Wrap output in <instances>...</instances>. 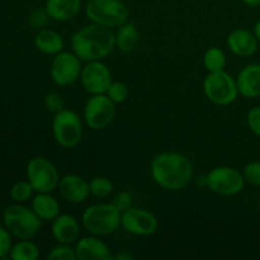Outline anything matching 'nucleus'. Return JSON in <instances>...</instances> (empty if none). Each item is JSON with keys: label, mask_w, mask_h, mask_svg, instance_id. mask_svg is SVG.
Here are the masks:
<instances>
[{"label": "nucleus", "mask_w": 260, "mask_h": 260, "mask_svg": "<svg viewBox=\"0 0 260 260\" xmlns=\"http://www.w3.org/2000/svg\"><path fill=\"white\" fill-rule=\"evenodd\" d=\"M83 0H46L48 17L57 22H68L80 13Z\"/></svg>", "instance_id": "19"}, {"label": "nucleus", "mask_w": 260, "mask_h": 260, "mask_svg": "<svg viewBox=\"0 0 260 260\" xmlns=\"http://www.w3.org/2000/svg\"><path fill=\"white\" fill-rule=\"evenodd\" d=\"M116 116V103L107 94L91 95L84 106V121L89 128L101 131L113 122Z\"/></svg>", "instance_id": "10"}, {"label": "nucleus", "mask_w": 260, "mask_h": 260, "mask_svg": "<svg viewBox=\"0 0 260 260\" xmlns=\"http://www.w3.org/2000/svg\"><path fill=\"white\" fill-rule=\"evenodd\" d=\"M244 179L246 183L254 187H260V161H250L245 165L243 170Z\"/></svg>", "instance_id": "29"}, {"label": "nucleus", "mask_w": 260, "mask_h": 260, "mask_svg": "<svg viewBox=\"0 0 260 260\" xmlns=\"http://www.w3.org/2000/svg\"><path fill=\"white\" fill-rule=\"evenodd\" d=\"M80 81L85 91H88L90 95H96L106 94L113 80L108 66L99 60L89 61L85 66H83Z\"/></svg>", "instance_id": "12"}, {"label": "nucleus", "mask_w": 260, "mask_h": 260, "mask_svg": "<svg viewBox=\"0 0 260 260\" xmlns=\"http://www.w3.org/2000/svg\"><path fill=\"white\" fill-rule=\"evenodd\" d=\"M70 45L81 61L103 60L116 47V33L112 28L91 23L73 33Z\"/></svg>", "instance_id": "2"}, {"label": "nucleus", "mask_w": 260, "mask_h": 260, "mask_svg": "<svg viewBox=\"0 0 260 260\" xmlns=\"http://www.w3.org/2000/svg\"><path fill=\"white\" fill-rule=\"evenodd\" d=\"M81 60L71 51H61L55 55L50 66V75L53 83L58 86L73 85L80 79Z\"/></svg>", "instance_id": "11"}, {"label": "nucleus", "mask_w": 260, "mask_h": 260, "mask_svg": "<svg viewBox=\"0 0 260 260\" xmlns=\"http://www.w3.org/2000/svg\"><path fill=\"white\" fill-rule=\"evenodd\" d=\"M140 42V32L136 24L126 22L116 32V47L122 52H131Z\"/></svg>", "instance_id": "22"}, {"label": "nucleus", "mask_w": 260, "mask_h": 260, "mask_svg": "<svg viewBox=\"0 0 260 260\" xmlns=\"http://www.w3.org/2000/svg\"><path fill=\"white\" fill-rule=\"evenodd\" d=\"M45 106L46 108L50 112H52L53 114L58 113L62 109H65V102L63 98L57 93H50L46 95L45 98Z\"/></svg>", "instance_id": "31"}, {"label": "nucleus", "mask_w": 260, "mask_h": 260, "mask_svg": "<svg viewBox=\"0 0 260 260\" xmlns=\"http://www.w3.org/2000/svg\"><path fill=\"white\" fill-rule=\"evenodd\" d=\"M111 203L121 213L126 212L127 210H129V208L132 207V196H131V193L126 192V190L118 192L116 196H114Z\"/></svg>", "instance_id": "30"}, {"label": "nucleus", "mask_w": 260, "mask_h": 260, "mask_svg": "<svg viewBox=\"0 0 260 260\" xmlns=\"http://www.w3.org/2000/svg\"><path fill=\"white\" fill-rule=\"evenodd\" d=\"M253 33H254V35H255L256 40L260 41V19L258 20V22L255 23V24H254V30H253Z\"/></svg>", "instance_id": "36"}, {"label": "nucleus", "mask_w": 260, "mask_h": 260, "mask_svg": "<svg viewBox=\"0 0 260 260\" xmlns=\"http://www.w3.org/2000/svg\"><path fill=\"white\" fill-rule=\"evenodd\" d=\"M240 95L254 99L260 96V63H249L241 69L236 78Z\"/></svg>", "instance_id": "16"}, {"label": "nucleus", "mask_w": 260, "mask_h": 260, "mask_svg": "<svg viewBox=\"0 0 260 260\" xmlns=\"http://www.w3.org/2000/svg\"><path fill=\"white\" fill-rule=\"evenodd\" d=\"M48 14L47 12H46V9H42V10H36L35 13L32 14V17H30V23H32L35 27H42L43 24L46 23V20H47Z\"/></svg>", "instance_id": "34"}, {"label": "nucleus", "mask_w": 260, "mask_h": 260, "mask_svg": "<svg viewBox=\"0 0 260 260\" xmlns=\"http://www.w3.org/2000/svg\"><path fill=\"white\" fill-rule=\"evenodd\" d=\"M83 121L76 112L62 109L52 119V134L55 141L63 149H73L83 139Z\"/></svg>", "instance_id": "6"}, {"label": "nucleus", "mask_w": 260, "mask_h": 260, "mask_svg": "<svg viewBox=\"0 0 260 260\" xmlns=\"http://www.w3.org/2000/svg\"><path fill=\"white\" fill-rule=\"evenodd\" d=\"M228 47L239 57H249L258 50V40L253 32L239 28L228 36Z\"/></svg>", "instance_id": "18"}, {"label": "nucleus", "mask_w": 260, "mask_h": 260, "mask_svg": "<svg viewBox=\"0 0 260 260\" xmlns=\"http://www.w3.org/2000/svg\"><path fill=\"white\" fill-rule=\"evenodd\" d=\"M60 203L51 193H37L32 198V210L45 222L53 221L60 215Z\"/></svg>", "instance_id": "20"}, {"label": "nucleus", "mask_w": 260, "mask_h": 260, "mask_svg": "<svg viewBox=\"0 0 260 260\" xmlns=\"http://www.w3.org/2000/svg\"><path fill=\"white\" fill-rule=\"evenodd\" d=\"M203 91L206 98L217 106H229L239 95L236 79L225 70L208 74L203 81Z\"/></svg>", "instance_id": "7"}, {"label": "nucleus", "mask_w": 260, "mask_h": 260, "mask_svg": "<svg viewBox=\"0 0 260 260\" xmlns=\"http://www.w3.org/2000/svg\"><path fill=\"white\" fill-rule=\"evenodd\" d=\"M121 226L132 235L149 236L156 233L159 223L154 213L150 211L131 207L122 213Z\"/></svg>", "instance_id": "13"}, {"label": "nucleus", "mask_w": 260, "mask_h": 260, "mask_svg": "<svg viewBox=\"0 0 260 260\" xmlns=\"http://www.w3.org/2000/svg\"><path fill=\"white\" fill-rule=\"evenodd\" d=\"M61 197L70 203L80 205L90 196L89 182L78 174H66L60 179L57 187Z\"/></svg>", "instance_id": "14"}, {"label": "nucleus", "mask_w": 260, "mask_h": 260, "mask_svg": "<svg viewBox=\"0 0 260 260\" xmlns=\"http://www.w3.org/2000/svg\"><path fill=\"white\" fill-rule=\"evenodd\" d=\"M12 246V234L5 226H0V259L9 255Z\"/></svg>", "instance_id": "33"}, {"label": "nucleus", "mask_w": 260, "mask_h": 260, "mask_svg": "<svg viewBox=\"0 0 260 260\" xmlns=\"http://www.w3.org/2000/svg\"><path fill=\"white\" fill-rule=\"evenodd\" d=\"M9 258L13 260H37L40 258V249L30 240H20L12 246Z\"/></svg>", "instance_id": "23"}, {"label": "nucleus", "mask_w": 260, "mask_h": 260, "mask_svg": "<svg viewBox=\"0 0 260 260\" xmlns=\"http://www.w3.org/2000/svg\"><path fill=\"white\" fill-rule=\"evenodd\" d=\"M246 123L254 135L260 137V106L253 107L246 114Z\"/></svg>", "instance_id": "32"}, {"label": "nucleus", "mask_w": 260, "mask_h": 260, "mask_svg": "<svg viewBox=\"0 0 260 260\" xmlns=\"http://www.w3.org/2000/svg\"><path fill=\"white\" fill-rule=\"evenodd\" d=\"M203 65L208 73H216L225 69L226 55L220 47H210L203 55Z\"/></svg>", "instance_id": "24"}, {"label": "nucleus", "mask_w": 260, "mask_h": 260, "mask_svg": "<svg viewBox=\"0 0 260 260\" xmlns=\"http://www.w3.org/2000/svg\"><path fill=\"white\" fill-rule=\"evenodd\" d=\"M89 189L90 196L98 200H104L113 193V183L106 177H94L89 182Z\"/></svg>", "instance_id": "25"}, {"label": "nucleus", "mask_w": 260, "mask_h": 260, "mask_svg": "<svg viewBox=\"0 0 260 260\" xmlns=\"http://www.w3.org/2000/svg\"><path fill=\"white\" fill-rule=\"evenodd\" d=\"M48 260H78L76 259L75 249L71 248L69 244H58L51 249L47 254Z\"/></svg>", "instance_id": "28"}, {"label": "nucleus", "mask_w": 260, "mask_h": 260, "mask_svg": "<svg viewBox=\"0 0 260 260\" xmlns=\"http://www.w3.org/2000/svg\"><path fill=\"white\" fill-rule=\"evenodd\" d=\"M206 187L218 196H235L244 189L243 173L233 167H216L206 175Z\"/></svg>", "instance_id": "8"}, {"label": "nucleus", "mask_w": 260, "mask_h": 260, "mask_svg": "<svg viewBox=\"0 0 260 260\" xmlns=\"http://www.w3.org/2000/svg\"><path fill=\"white\" fill-rule=\"evenodd\" d=\"M243 3L245 5H248V7H251V8L259 7L260 5V0H243Z\"/></svg>", "instance_id": "35"}, {"label": "nucleus", "mask_w": 260, "mask_h": 260, "mask_svg": "<svg viewBox=\"0 0 260 260\" xmlns=\"http://www.w3.org/2000/svg\"><path fill=\"white\" fill-rule=\"evenodd\" d=\"M122 213L109 203H94L85 208L81 216V223L90 235L108 236L116 233L121 226Z\"/></svg>", "instance_id": "3"}, {"label": "nucleus", "mask_w": 260, "mask_h": 260, "mask_svg": "<svg viewBox=\"0 0 260 260\" xmlns=\"http://www.w3.org/2000/svg\"><path fill=\"white\" fill-rule=\"evenodd\" d=\"M106 94L108 95V98L111 99L112 102L118 104L127 101V98H128L129 95V90L128 86L124 83H122V81H112V84L109 85Z\"/></svg>", "instance_id": "27"}, {"label": "nucleus", "mask_w": 260, "mask_h": 260, "mask_svg": "<svg viewBox=\"0 0 260 260\" xmlns=\"http://www.w3.org/2000/svg\"><path fill=\"white\" fill-rule=\"evenodd\" d=\"M33 193H35V189L28 179L19 180L10 189V197L15 203H24L33 197Z\"/></svg>", "instance_id": "26"}, {"label": "nucleus", "mask_w": 260, "mask_h": 260, "mask_svg": "<svg viewBox=\"0 0 260 260\" xmlns=\"http://www.w3.org/2000/svg\"><path fill=\"white\" fill-rule=\"evenodd\" d=\"M85 15L91 23L118 28L128 20L129 10L121 0H89Z\"/></svg>", "instance_id": "5"}, {"label": "nucleus", "mask_w": 260, "mask_h": 260, "mask_svg": "<svg viewBox=\"0 0 260 260\" xmlns=\"http://www.w3.org/2000/svg\"><path fill=\"white\" fill-rule=\"evenodd\" d=\"M35 46L40 52L45 55H57L58 52L63 51L65 42H63L62 36L53 29L43 28L36 35Z\"/></svg>", "instance_id": "21"}, {"label": "nucleus", "mask_w": 260, "mask_h": 260, "mask_svg": "<svg viewBox=\"0 0 260 260\" xmlns=\"http://www.w3.org/2000/svg\"><path fill=\"white\" fill-rule=\"evenodd\" d=\"M53 239L58 244H71L75 243L80 235V225L78 220L71 215H58L52 221L51 228Z\"/></svg>", "instance_id": "17"}, {"label": "nucleus", "mask_w": 260, "mask_h": 260, "mask_svg": "<svg viewBox=\"0 0 260 260\" xmlns=\"http://www.w3.org/2000/svg\"><path fill=\"white\" fill-rule=\"evenodd\" d=\"M258 208H259V212H260V197H259V201H258Z\"/></svg>", "instance_id": "38"}, {"label": "nucleus", "mask_w": 260, "mask_h": 260, "mask_svg": "<svg viewBox=\"0 0 260 260\" xmlns=\"http://www.w3.org/2000/svg\"><path fill=\"white\" fill-rule=\"evenodd\" d=\"M151 177L167 190H180L193 179V164L182 152L168 151L156 155L151 161Z\"/></svg>", "instance_id": "1"}, {"label": "nucleus", "mask_w": 260, "mask_h": 260, "mask_svg": "<svg viewBox=\"0 0 260 260\" xmlns=\"http://www.w3.org/2000/svg\"><path fill=\"white\" fill-rule=\"evenodd\" d=\"M27 179L36 193H51L57 189L60 174L50 160L36 156L27 165Z\"/></svg>", "instance_id": "9"}, {"label": "nucleus", "mask_w": 260, "mask_h": 260, "mask_svg": "<svg viewBox=\"0 0 260 260\" xmlns=\"http://www.w3.org/2000/svg\"><path fill=\"white\" fill-rule=\"evenodd\" d=\"M3 222L13 236L19 240H30L40 233L43 221L32 208L22 203L8 206L3 212Z\"/></svg>", "instance_id": "4"}, {"label": "nucleus", "mask_w": 260, "mask_h": 260, "mask_svg": "<svg viewBox=\"0 0 260 260\" xmlns=\"http://www.w3.org/2000/svg\"><path fill=\"white\" fill-rule=\"evenodd\" d=\"M78 260H112L113 255L109 246L99 239V236L91 235L80 239L75 246Z\"/></svg>", "instance_id": "15"}, {"label": "nucleus", "mask_w": 260, "mask_h": 260, "mask_svg": "<svg viewBox=\"0 0 260 260\" xmlns=\"http://www.w3.org/2000/svg\"><path fill=\"white\" fill-rule=\"evenodd\" d=\"M134 256L131 255V254H123V255H117V256H113V259H132Z\"/></svg>", "instance_id": "37"}]
</instances>
